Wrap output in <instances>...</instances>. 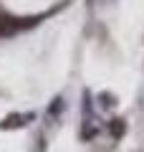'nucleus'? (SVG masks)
Listing matches in <instances>:
<instances>
[{
  "label": "nucleus",
  "instance_id": "nucleus-1",
  "mask_svg": "<svg viewBox=\"0 0 144 152\" xmlns=\"http://www.w3.org/2000/svg\"><path fill=\"white\" fill-rule=\"evenodd\" d=\"M36 119V114L33 112H23V114H8L5 119L0 122V129H20V127H25L28 122Z\"/></svg>",
  "mask_w": 144,
  "mask_h": 152
},
{
  "label": "nucleus",
  "instance_id": "nucleus-2",
  "mask_svg": "<svg viewBox=\"0 0 144 152\" xmlns=\"http://www.w3.org/2000/svg\"><path fill=\"white\" fill-rule=\"evenodd\" d=\"M106 129H109V134H111V140H124V134H127V119L124 117H114V119H109V124H106Z\"/></svg>",
  "mask_w": 144,
  "mask_h": 152
},
{
  "label": "nucleus",
  "instance_id": "nucleus-3",
  "mask_svg": "<svg viewBox=\"0 0 144 152\" xmlns=\"http://www.w3.org/2000/svg\"><path fill=\"white\" fill-rule=\"evenodd\" d=\"M99 104H101L104 109H114L116 107V96H114L111 91H101L99 94Z\"/></svg>",
  "mask_w": 144,
  "mask_h": 152
},
{
  "label": "nucleus",
  "instance_id": "nucleus-4",
  "mask_svg": "<svg viewBox=\"0 0 144 152\" xmlns=\"http://www.w3.org/2000/svg\"><path fill=\"white\" fill-rule=\"evenodd\" d=\"M61 109H63V99H61V96H56V99H53V104L48 107V119H51V117H58V114H61Z\"/></svg>",
  "mask_w": 144,
  "mask_h": 152
},
{
  "label": "nucleus",
  "instance_id": "nucleus-5",
  "mask_svg": "<svg viewBox=\"0 0 144 152\" xmlns=\"http://www.w3.org/2000/svg\"><path fill=\"white\" fill-rule=\"evenodd\" d=\"M36 152H46V134H38V140H36Z\"/></svg>",
  "mask_w": 144,
  "mask_h": 152
}]
</instances>
